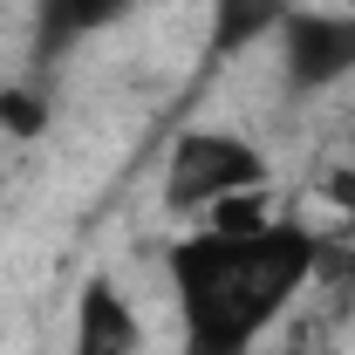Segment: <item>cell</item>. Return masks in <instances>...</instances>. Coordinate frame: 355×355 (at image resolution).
<instances>
[{
  "instance_id": "obj_6",
  "label": "cell",
  "mask_w": 355,
  "mask_h": 355,
  "mask_svg": "<svg viewBox=\"0 0 355 355\" xmlns=\"http://www.w3.org/2000/svg\"><path fill=\"white\" fill-rule=\"evenodd\" d=\"M301 7H314V0H212V14H205V55L212 62H232L246 48L273 42L280 21L301 14Z\"/></svg>"
},
{
  "instance_id": "obj_7",
  "label": "cell",
  "mask_w": 355,
  "mask_h": 355,
  "mask_svg": "<svg viewBox=\"0 0 355 355\" xmlns=\"http://www.w3.org/2000/svg\"><path fill=\"white\" fill-rule=\"evenodd\" d=\"M48 130V96L28 83H0V137H14V144H35V137Z\"/></svg>"
},
{
  "instance_id": "obj_4",
  "label": "cell",
  "mask_w": 355,
  "mask_h": 355,
  "mask_svg": "<svg viewBox=\"0 0 355 355\" xmlns=\"http://www.w3.org/2000/svg\"><path fill=\"white\" fill-rule=\"evenodd\" d=\"M144 342H150V328H144V308L130 301V287H116L110 273H89L69 308V355H144Z\"/></svg>"
},
{
  "instance_id": "obj_3",
  "label": "cell",
  "mask_w": 355,
  "mask_h": 355,
  "mask_svg": "<svg viewBox=\"0 0 355 355\" xmlns=\"http://www.w3.org/2000/svg\"><path fill=\"white\" fill-rule=\"evenodd\" d=\"M280 89L287 96H328V89L355 83V14L349 7H301L280 21Z\"/></svg>"
},
{
  "instance_id": "obj_5",
  "label": "cell",
  "mask_w": 355,
  "mask_h": 355,
  "mask_svg": "<svg viewBox=\"0 0 355 355\" xmlns=\"http://www.w3.org/2000/svg\"><path fill=\"white\" fill-rule=\"evenodd\" d=\"M130 14H137V0H35V69L69 62L96 35L123 28Z\"/></svg>"
},
{
  "instance_id": "obj_2",
  "label": "cell",
  "mask_w": 355,
  "mask_h": 355,
  "mask_svg": "<svg viewBox=\"0 0 355 355\" xmlns=\"http://www.w3.org/2000/svg\"><path fill=\"white\" fill-rule=\"evenodd\" d=\"M266 178H273V164H266V150L246 130H232V123H191V130L171 137L157 191H164V212L198 225L212 212H225V205H239V198H260Z\"/></svg>"
},
{
  "instance_id": "obj_1",
  "label": "cell",
  "mask_w": 355,
  "mask_h": 355,
  "mask_svg": "<svg viewBox=\"0 0 355 355\" xmlns=\"http://www.w3.org/2000/svg\"><path fill=\"white\" fill-rule=\"evenodd\" d=\"M314 266L321 232L266 212V191L178 232L164 253L178 355H260V342L314 280Z\"/></svg>"
}]
</instances>
